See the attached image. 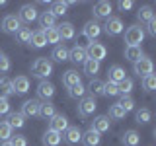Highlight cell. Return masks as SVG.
Returning <instances> with one entry per match:
<instances>
[{"mask_svg":"<svg viewBox=\"0 0 156 146\" xmlns=\"http://www.w3.org/2000/svg\"><path fill=\"white\" fill-rule=\"evenodd\" d=\"M0 146H12V144H10V140H8V142H2Z\"/></svg>","mask_w":156,"mask_h":146,"instance_id":"f907efd6","label":"cell"},{"mask_svg":"<svg viewBox=\"0 0 156 146\" xmlns=\"http://www.w3.org/2000/svg\"><path fill=\"white\" fill-rule=\"evenodd\" d=\"M20 27H22V22H20L18 16H14V14L4 16V19H2V31L4 33H14V35H16V31Z\"/></svg>","mask_w":156,"mask_h":146,"instance_id":"30bf717a","label":"cell"},{"mask_svg":"<svg viewBox=\"0 0 156 146\" xmlns=\"http://www.w3.org/2000/svg\"><path fill=\"white\" fill-rule=\"evenodd\" d=\"M125 111H123V107H121L119 103H113V105H111L109 107V115H107V117H109V119H115V121H119V119H125Z\"/></svg>","mask_w":156,"mask_h":146,"instance_id":"8d00e7d4","label":"cell"},{"mask_svg":"<svg viewBox=\"0 0 156 146\" xmlns=\"http://www.w3.org/2000/svg\"><path fill=\"white\" fill-rule=\"evenodd\" d=\"M150 117H152V113H150L146 107H143V109H139V111L135 113V121H136L139 125H146V123L150 121Z\"/></svg>","mask_w":156,"mask_h":146,"instance_id":"74e56055","label":"cell"},{"mask_svg":"<svg viewBox=\"0 0 156 146\" xmlns=\"http://www.w3.org/2000/svg\"><path fill=\"white\" fill-rule=\"evenodd\" d=\"M144 29L140 26H131L125 31V43L127 47H140V43L144 41Z\"/></svg>","mask_w":156,"mask_h":146,"instance_id":"7a4b0ae2","label":"cell"},{"mask_svg":"<svg viewBox=\"0 0 156 146\" xmlns=\"http://www.w3.org/2000/svg\"><path fill=\"white\" fill-rule=\"evenodd\" d=\"M101 27H104L101 31H105L107 35H111V37L123 33V22H121V18H117V16H109Z\"/></svg>","mask_w":156,"mask_h":146,"instance_id":"8992f818","label":"cell"},{"mask_svg":"<svg viewBox=\"0 0 156 146\" xmlns=\"http://www.w3.org/2000/svg\"><path fill=\"white\" fill-rule=\"evenodd\" d=\"M51 58L55 62H65V61H68V49L65 45H55V49H53V53H51Z\"/></svg>","mask_w":156,"mask_h":146,"instance_id":"4316f807","label":"cell"},{"mask_svg":"<svg viewBox=\"0 0 156 146\" xmlns=\"http://www.w3.org/2000/svg\"><path fill=\"white\" fill-rule=\"evenodd\" d=\"M18 18H20V22H22V23H31V22H35V19L39 18V14H37L35 6H31V4H26V6L20 8Z\"/></svg>","mask_w":156,"mask_h":146,"instance_id":"52a82bcc","label":"cell"},{"mask_svg":"<svg viewBox=\"0 0 156 146\" xmlns=\"http://www.w3.org/2000/svg\"><path fill=\"white\" fill-rule=\"evenodd\" d=\"M43 144L45 146H58L62 142V136L58 134V133H55V130H47L45 134H43Z\"/></svg>","mask_w":156,"mask_h":146,"instance_id":"d4e9b609","label":"cell"},{"mask_svg":"<svg viewBox=\"0 0 156 146\" xmlns=\"http://www.w3.org/2000/svg\"><path fill=\"white\" fill-rule=\"evenodd\" d=\"M96 107H98V101H96V97H92V96H84L80 99V103H78V115L82 117V119H88L92 113L96 111Z\"/></svg>","mask_w":156,"mask_h":146,"instance_id":"277c9868","label":"cell"},{"mask_svg":"<svg viewBox=\"0 0 156 146\" xmlns=\"http://www.w3.org/2000/svg\"><path fill=\"white\" fill-rule=\"evenodd\" d=\"M62 84L66 88H72V86L80 84V74H78L76 70H66L65 74H62Z\"/></svg>","mask_w":156,"mask_h":146,"instance_id":"83f0119b","label":"cell"},{"mask_svg":"<svg viewBox=\"0 0 156 146\" xmlns=\"http://www.w3.org/2000/svg\"><path fill=\"white\" fill-rule=\"evenodd\" d=\"M98 72H100V62L92 61V58H86V62H84V74L94 78V74H98Z\"/></svg>","mask_w":156,"mask_h":146,"instance_id":"836d02e7","label":"cell"},{"mask_svg":"<svg viewBox=\"0 0 156 146\" xmlns=\"http://www.w3.org/2000/svg\"><path fill=\"white\" fill-rule=\"evenodd\" d=\"M86 92H90V96H92V97H96V96H104V82L98 80V78H92L90 84H88V88H86Z\"/></svg>","mask_w":156,"mask_h":146,"instance_id":"484cf974","label":"cell"},{"mask_svg":"<svg viewBox=\"0 0 156 146\" xmlns=\"http://www.w3.org/2000/svg\"><path fill=\"white\" fill-rule=\"evenodd\" d=\"M10 144H12V146H27V138L22 136V134H16V136L10 138Z\"/></svg>","mask_w":156,"mask_h":146,"instance_id":"bcb514c9","label":"cell"},{"mask_svg":"<svg viewBox=\"0 0 156 146\" xmlns=\"http://www.w3.org/2000/svg\"><path fill=\"white\" fill-rule=\"evenodd\" d=\"M133 70H135V74H136V76L144 78V76L152 74V70H154V62L150 61L148 57H140L136 62H133Z\"/></svg>","mask_w":156,"mask_h":146,"instance_id":"5b68a950","label":"cell"},{"mask_svg":"<svg viewBox=\"0 0 156 146\" xmlns=\"http://www.w3.org/2000/svg\"><path fill=\"white\" fill-rule=\"evenodd\" d=\"M140 142V134L136 130H125L121 136V144L123 146H139Z\"/></svg>","mask_w":156,"mask_h":146,"instance_id":"d6986e66","label":"cell"},{"mask_svg":"<svg viewBox=\"0 0 156 146\" xmlns=\"http://www.w3.org/2000/svg\"><path fill=\"white\" fill-rule=\"evenodd\" d=\"M10 113V101L6 97H0V115H6Z\"/></svg>","mask_w":156,"mask_h":146,"instance_id":"7dc6e473","label":"cell"},{"mask_svg":"<svg viewBox=\"0 0 156 146\" xmlns=\"http://www.w3.org/2000/svg\"><path fill=\"white\" fill-rule=\"evenodd\" d=\"M104 96H119V90H117V84L115 82H104Z\"/></svg>","mask_w":156,"mask_h":146,"instance_id":"ee69618b","label":"cell"},{"mask_svg":"<svg viewBox=\"0 0 156 146\" xmlns=\"http://www.w3.org/2000/svg\"><path fill=\"white\" fill-rule=\"evenodd\" d=\"M133 6H135V4L131 2V0H121V2H119V10H123V12H125V10H131Z\"/></svg>","mask_w":156,"mask_h":146,"instance_id":"681fc988","label":"cell"},{"mask_svg":"<svg viewBox=\"0 0 156 146\" xmlns=\"http://www.w3.org/2000/svg\"><path fill=\"white\" fill-rule=\"evenodd\" d=\"M39 26H41L43 29H49V27H57L55 23H57V18L53 16L51 12H41L39 14Z\"/></svg>","mask_w":156,"mask_h":146,"instance_id":"603a6c76","label":"cell"},{"mask_svg":"<svg viewBox=\"0 0 156 146\" xmlns=\"http://www.w3.org/2000/svg\"><path fill=\"white\" fill-rule=\"evenodd\" d=\"M57 29H58V35H61V39H65V41L74 39V33H76V31H74V26H72L70 22H62Z\"/></svg>","mask_w":156,"mask_h":146,"instance_id":"ffe728a7","label":"cell"},{"mask_svg":"<svg viewBox=\"0 0 156 146\" xmlns=\"http://www.w3.org/2000/svg\"><path fill=\"white\" fill-rule=\"evenodd\" d=\"M49 12H51L55 18L65 16V14H66V4H65V2H55V4L51 6V10H49Z\"/></svg>","mask_w":156,"mask_h":146,"instance_id":"7bdbcfd3","label":"cell"},{"mask_svg":"<svg viewBox=\"0 0 156 146\" xmlns=\"http://www.w3.org/2000/svg\"><path fill=\"white\" fill-rule=\"evenodd\" d=\"M84 49H86V57L92 58V61H98V62H101L105 58V55H107L105 45L100 43V41H90V45L84 47Z\"/></svg>","mask_w":156,"mask_h":146,"instance_id":"3957f363","label":"cell"},{"mask_svg":"<svg viewBox=\"0 0 156 146\" xmlns=\"http://www.w3.org/2000/svg\"><path fill=\"white\" fill-rule=\"evenodd\" d=\"M140 57H144V55H143V49H140V47H125V58H127V61L136 62Z\"/></svg>","mask_w":156,"mask_h":146,"instance_id":"4dcf8cb0","label":"cell"},{"mask_svg":"<svg viewBox=\"0 0 156 146\" xmlns=\"http://www.w3.org/2000/svg\"><path fill=\"white\" fill-rule=\"evenodd\" d=\"M111 10H113V6H111V2H105V0H101V2L94 4V18L98 19H107L111 16Z\"/></svg>","mask_w":156,"mask_h":146,"instance_id":"7c38bea8","label":"cell"},{"mask_svg":"<svg viewBox=\"0 0 156 146\" xmlns=\"http://www.w3.org/2000/svg\"><path fill=\"white\" fill-rule=\"evenodd\" d=\"M86 49L84 47H80V45H74L68 51V61H72V62H76V64H84L86 62Z\"/></svg>","mask_w":156,"mask_h":146,"instance_id":"2e32d148","label":"cell"},{"mask_svg":"<svg viewBox=\"0 0 156 146\" xmlns=\"http://www.w3.org/2000/svg\"><path fill=\"white\" fill-rule=\"evenodd\" d=\"M80 142L84 144V146H100V142H101V134H98L96 130L88 129L86 133H82Z\"/></svg>","mask_w":156,"mask_h":146,"instance_id":"ac0fdd59","label":"cell"},{"mask_svg":"<svg viewBox=\"0 0 156 146\" xmlns=\"http://www.w3.org/2000/svg\"><path fill=\"white\" fill-rule=\"evenodd\" d=\"M14 92H12V80H8V78H0V97H6L8 99V96H12Z\"/></svg>","mask_w":156,"mask_h":146,"instance_id":"e575fe53","label":"cell"},{"mask_svg":"<svg viewBox=\"0 0 156 146\" xmlns=\"http://www.w3.org/2000/svg\"><path fill=\"white\" fill-rule=\"evenodd\" d=\"M133 86H135V84H133V80L125 76L123 80L117 84V90H119V94H121V96H129L131 92H133Z\"/></svg>","mask_w":156,"mask_h":146,"instance_id":"d6a6232c","label":"cell"},{"mask_svg":"<svg viewBox=\"0 0 156 146\" xmlns=\"http://www.w3.org/2000/svg\"><path fill=\"white\" fill-rule=\"evenodd\" d=\"M27 90H29V80H27V76H16V78L12 80V92H14V94L23 96V94H27Z\"/></svg>","mask_w":156,"mask_h":146,"instance_id":"5bb4252c","label":"cell"},{"mask_svg":"<svg viewBox=\"0 0 156 146\" xmlns=\"http://www.w3.org/2000/svg\"><path fill=\"white\" fill-rule=\"evenodd\" d=\"M82 35L86 39H90V41H96V39L101 35V26L96 22V19H92V22H88L86 26L82 27Z\"/></svg>","mask_w":156,"mask_h":146,"instance_id":"9c48e42d","label":"cell"},{"mask_svg":"<svg viewBox=\"0 0 156 146\" xmlns=\"http://www.w3.org/2000/svg\"><path fill=\"white\" fill-rule=\"evenodd\" d=\"M29 45L33 49H41L47 45L45 41V35H43V29H35V31H31V39H29Z\"/></svg>","mask_w":156,"mask_h":146,"instance_id":"7402d4cb","label":"cell"},{"mask_svg":"<svg viewBox=\"0 0 156 146\" xmlns=\"http://www.w3.org/2000/svg\"><path fill=\"white\" fill-rule=\"evenodd\" d=\"M12 138V127L6 121H0V142H8Z\"/></svg>","mask_w":156,"mask_h":146,"instance_id":"d590c367","label":"cell"},{"mask_svg":"<svg viewBox=\"0 0 156 146\" xmlns=\"http://www.w3.org/2000/svg\"><path fill=\"white\" fill-rule=\"evenodd\" d=\"M37 96L41 97V99L49 101L53 96H55V86H53L51 82H47V80H41L37 84Z\"/></svg>","mask_w":156,"mask_h":146,"instance_id":"4fadbf2b","label":"cell"},{"mask_svg":"<svg viewBox=\"0 0 156 146\" xmlns=\"http://www.w3.org/2000/svg\"><path fill=\"white\" fill-rule=\"evenodd\" d=\"M51 74H53V62L49 61L47 57H39V58L33 61V64H31V76L39 78V80H47Z\"/></svg>","mask_w":156,"mask_h":146,"instance_id":"6da1fadb","label":"cell"},{"mask_svg":"<svg viewBox=\"0 0 156 146\" xmlns=\"http://www.w3.org/2000/svg\"><path fill=\"white\" fill-rule=\"evenodd\" d=\"M82 138V130L78 129V127H68V129L62 133V140H65L66 144H78Z\"/></svg>","mask_w":156,"mask_h":146,"instance_id":"e0dca14e","label":"cell"},{"mask_svg":"<svg viewBox=\"0 0 156 146\" xmlns=\"http://www.w3.org/2000/svg\"><path fill=\"white\" fill-rule=\"evenodd\" d=\"M4 4H6V2H4V0H0V6H4Z\"/></svg>","mask_w":156,"mask_h":146,"instance_id":"816d5d0a","label":"cell"},{"mask_svg":"<svg viewBox=\"0 0 156 146\" xmlns=\"http://www.w3.org/2000/svg\"><path fill=\"white\" fill-rule=\"evenodd\" d=\"M43 35H45L47 45H57V43H61V35H58V29L57 27L43 29Z\"/></svg>","mask_w":156,"mask_h":146,"instance_id":"f546056e","label":"cell"},{"mask_svg":"<svg viewBox=\"0 0 156 146\" xmlns=\"http://www.w3.org/2000/svg\"><path fill=\"white\" fill-rule=\"evenodd\" d=\"M146 31H148V35H150V37H154V35H156V19H150V22L146 23Z\"/></svg>","mask_w":156,"mask_h":146,"instance_id":"c3c4849f","label":"cell"},{"mask_svg":"<svg viewBox=\"0 0 156 146\" xmlns=\"http://www.w3.org/2000/svg\"><path fill=\"white\" fill-rule=\"evenodd\" d=\"M55 115H57V111H55V105H53L51 101H45V103L39 105V115H37V117H41V119L49 121V119H53Z\"/></svg>","mask_w":156,"mask_h":146,"instance_id":"44dd1931","label":"cell"},{"mask_svg":"<svg viewBox=\"0 0 156 146\" xmlns=\"http://www.w3.org/2000/svg\"><path fill=\"white\" fill-rule=\"evenodd\" d=\"M136 18H139V22L140 23H148L150 19H154V12H152V8L150 6H143L136 12Z\"/></svg>","mask_w":156,"mask_h":146,"instance_id":"1f68e13d","label":"cell"},{"mask_svg":"<svg viewBox=\"0 0 156 146\" xmlns=\"http://www.w3.org/2000/svg\"><path fill=\"white\" fill-rule=\"evenodd\" d=\"M143 90H146V92L156 90V74H148L143 78Z\"/></svg>","mask_w":156,"mask_h":146,"instance_id":"b9f144b4","label":"cell"},{"mask_svg":"<svg viewBox=\"0 0 156 146\" xmlns=\"http://www.w3.org/2000/svg\"><path fill=\"white\" fill-rule=\"evenodd\" d=\"M39 105H41V101L39 99H27L26 103L22 105V113L23 117H37L39 115Z\"/></svg>","mask_w":156,"mask_h":146,"instance_id":"9a60e30c","label":"cell"},{"mask_svg":"<svg viewBox=\"0 0 156 146\" xmlns=\"http://www.w3.org/2000/svg\"><path fill=\"white\" fill-rule=\"evenodd\" d=\"M6 123L12 127V129H22V127L26 125V117L20 113V111H16V113H8Z\"/></svg>","mask_w":156,"mask_h":146,"instance_id":"cb8c5ba5","label":"cell"},{"mask_svg":"<svg viewBox=\"0 0 156 146\" xmlns=\"http://www.w3.org/2000/svg\"><path fill=\"white\" fill-rule=\"evenodd\" d=\"M16 39H18V43H29V39H31V29L22 26L16 31Z\"/></svg>","mask_w":156,"mask_h":146,"instance_id":"f35d334b","label":"cell"},{"mask_svg":"<svg viewBox=\"0 0 156 146\" xmlns=\"http://www.w3.org/2000/svg\"><path fill=\"white\" fill-rule=\"evenodd\" d=\"M107 74H109V82H115V84H119V82L125 78V70H123L119 64H113V66H109Z\"/></svg>","mask_w":156,"mask_h":146,"instance_id":"f1b7e54d","label":"cell"},{"mask_svg":"<svg viewBox=\"0 0 156 146\" xmlns=\"http://www.w3.org/2000/svg\"><path fill=\"white\" fill-rule=\"evenodd\" d=\"M10 58L4 55V53H0V74H6V72L10 70Z\"/></svg>","mask_w":156,"mask_h":146,"instance_id":"f6af8a7d","label":"cell"},{"mask_svg":"<svg viewBox=\"0 0 156 146\" xmlns=\"http://www.w3.org/2000/svg\"><path fill=\"white\" fill-rule=\"evenodd\" d=\"M117 103L123 107L125 113H129V111H133V109H135V99H133L131 96H121V99L117 101Z\"/></svg>","mask_w":156,"mask_h":146,"instance_id":"ab89813d","label":"cell"},{"mask_svg":"<svg viewBox=\"0 0 156 146\" xmlns=\"http://www.w3.org/2000/svg\"><path fill=\"white\" fill-rule=\"evenodd\" d=\"M109 127H111L109 117H107V115H98L96 119L92 121V127H90V129L96 130L98 134H101V133H107V130H109Z\"/></svg>","mask_w":156,"mask_h":146,"instance_id":"8fae6325","label":"cell"},{"mask_svg":"<svg viewBox=\"0 0 156 146\" xmlns=\"http://www.w3.org/2000/svg\"><path fill=\"white\" fill-rule=\"evenodd\" d=\"M49 121H51V123H49V130H55V133H58V134H62L68 127H70L68 125V119L65 115H61V113H57L53 119H49Z\"/></svg>","mask_w":156,"mask_h":146,"instance_id":"ba28073f","label":"cell"},{"mask_svg":"<svg viewBox=\"0 0 156 146\" xmlns=\"http://www.w3.org/2000/svg\"><path fill=\"white\" fill-rule=\"evenodd\" d=\"M68 96L74 97V99H78V97L82 99V97L86 96V88L82 86V82H80V84H76V86H72V88H68Z\"/></svg>","mask_w":156,"mask_h":146,"instance_id":"60d3db41","label":"cell"}]
</instances>
